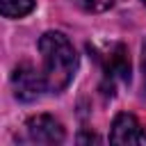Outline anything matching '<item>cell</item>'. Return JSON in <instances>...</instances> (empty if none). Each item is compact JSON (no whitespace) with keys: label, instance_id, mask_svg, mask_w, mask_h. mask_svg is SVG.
Here are the masks:
<instances>
[{"label":"cell","instance_id":"6da1fadb","mask_svg":"<svg viewBox=\"0 0 146 146\" xmlns=\"http://www.w3.org/2000/svg\"><path fill=\"white\" fill-rule=\"evenodd\" d=\"M39 52L43 62V78L48 91H64L78 68V55L73 50V43L62 32H46L39 39Z\"/></svg>","mask_w":146,"mask_h":146},{"label":"cell","instance_id":"7a4b0ae2","mask_svg":"<svg viewBox=\"0 0 146 146\" xmlns=\"http://www.w3.org/2000/svg\"><path fill=\"white\" fill-rule=\"evenodd\" d=\"M11 84H14L16 98H21V100H25V103L36 100V98L41 96V91H48L43 71H36L30 62H23V64H18V66L14 68Z\"/></svg>","mask_w":146,"mask_h":146},{"label":"cell","instance_id":"3957f363","mask_svg":"<svg viewBox=\"0 0 146 146\" xmlns=\"http://www.w3.org/2000/svg\"><path fill=\"white\" fill-rule=\"evenodd\" d=\"M25 130H27L30 141L34 144H62L64 141V128L50 114H36L27 119Z\"/></svg>","mask_w":146,"mask_h":146},{"label":"cell","instance_id":"277c9868","mask_svg":"<svg viewBox=\"0 0 146 146\" xmlns=\"http://www.w3.org/2000/svg\"><path fill=\"white\" fill-rule=\"evenodd\" d=\"M110 141H112V144H135V146H146V132H144V128H141V123L137 121L135 114L121 112V114H116V119L112 121Z\"/></svg>","mask_w":146,"mask_h":146},{"label":"cell","instance_id":"5b68a950","mask_svg":"<svg viewBox=\"0 0 146 146\" xmlns=\"http://www.w3.org/2000/svg\"><path fill=\"white\" fill-rule=\"evenodd\" d=\"M105 78L107 80H130V57L123 43H114L105 57Z\"/></svg>","mask_w":146,"mask_h":146},{"label":"cell","instance_id":"8992f818","mask_svg":"<svg viewBox=\"0 0 146 146\" xmlns=\"http://www.w3.org/2000/svg\"><path fill=\"white\" fill-rule=\"evenodd\" d=\"M34 9V0H0V11L7 18H23Z\"/></svg>","mask_w":146,"mask_h":146},{"label":"cell","instance_id":"52a82bcc","mask_svg":"<svg viewBox=\"0 0 146 146\" xmlns=\"http://www.w3.org/2000/svg\"><path fill=\"white\" fill-rule=\"evenodd\" d=\"M84 11H91V14H100V11H107L110 7H114L116 0H75Z\"/></svg>","mask_w":146,"mask_h":146},{"label":"cell","instance_id":"ba28073f","mask_svg":"<svg viewBox=\"0 0 146 146\" xmlns=\"http://www.w3.org/2000/svg\"><path fill=\"white\" fill-rule=\"evenodd\" d=\"M144 78H146V48H144Z\"/></svg>","mask_w":146,"mask_h":146},{"label":"cell","instance_id":"9c48e42d","mask_svg":"<svg viewBox=\"0 0 146 146\" xmlns=\"http://www.w3.org/2000/svg\"><path fill=\"white\" fill-rule=\"evenodd\" d=\"M144 5H146V0H144Z\"/></svg>","mask_w":146,"mask_h":146}]
</instances>
